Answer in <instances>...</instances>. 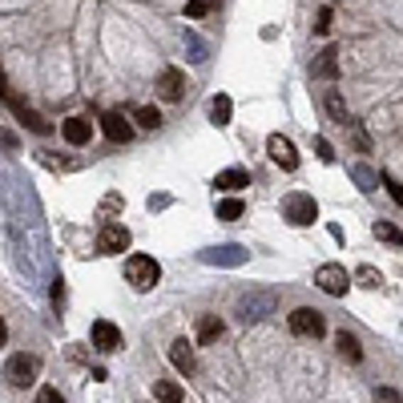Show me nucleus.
I'll use <instances>...</instances> for the list:
<instances>
[{"mask_svg":"<svg viewBox=\"0 0 403 403\" xmlns=\"http://www.w3.org/2000/svg\"><path fill=\"white\" fill-rule=\"evenodd\" d=\"M129 117H133L141 129H158V126H162V114H158L153 105H133V109H129Z\"/></svg>","mask_w":403,"mask_h":403,"instance_id":"20","label":"nucleus"},{"mask_svg":"<svg viewBox=\"0 0 403 403\" xmlns=\"http://www.w3.org/2000/svg\"><path fill=\"white\" fill-rule=\"evenodd\" d=\"M355 282H359V287H379L383 275H379L375 266H359V270H355Z\"/></svg>","mask_w":403,"mask_h":403,"instance_id":"27","label":"nucleus"},{"mask_svg":"<svg viewBox=\"0 0 403 403\" xmlns=\"http://www.w3.org/2000/svg\"><path fill=\"white\" fill-rule=\"evenodd\" d=\"M210 9H214V0H189V4H186V16H206Z\"/></svg>","mask_w":403,"mask_h":403,"instance_id":"31","label":"nucleus"},{"mask_svg":"<svg viewBox=\"0 0 403 403\" xmlns=\"http://www.w3.org/2000/svg\"><path fill=\"white\" fill-rule=\"evenodd\" d=\"M383 186H387V194L395 198V206H403V182H395L391 174H383Z\"/></svg>","mask_w":403,"mask_h":403,"instance_id":"32","label":"nucleus"},{"mask_svg":"<svg viewBox=\"0 0 403 403\" xmlns=\"http://www.w3.org/2000/svg\"><path fill=\"white\" fill-rule=\"evenodd\" d=\"M335 347H339V355L343 359H351V363L363 359V347H359V339H355L351 331H339V335H335Z\"/></svg>","mask_w":403,"mask_h":403,"instance_id":"18","label":"nucleus"},{"mask_svg":"<svg viewBox=\"0 0 403 403\" xmlns=\"http://www.w3.org/2000/svg\"><path fill=\"white\" fill-rule=\"evenodd\" d=\"M9 105H13V114L16 117H21V121H25V126L28 129H33V133H40V138H45V133H49V121H45V117H40V114H33V109H25V105H21V101H16V97H9Z\"/></svg>","mask_w":403,"mask_h":403,"instance_id":"16","label":"nucleus"},{"mask_svg":"<svg viewBox=\"0 0 403 403\" xmlns=\"http://www.w3.org/2000/svg\"><path fill=\"white\" fill-rule=\"evenodd\" d=\"M153 395H158V403H182V387H177L174 379H158Z\"/></svg>","mask_w":403,"mask_h":403,"instance_id":"24","label":"nucleus"},{"mask_svg":"<svg viewBox=\"0 0 403 403\" xmlns=\"http://www.w3.org/2000/svg\"><path fill=\"white\" fill-rule=\"evenodd\" d=\"M182 40H186V49H189V61H206V45H202L198 37H194V33H182Z\"/></svg>","mask_w":403,"mask_h":403,"instance_id":"28","label":"nucleus"},{"mask_svg":"<svg viewBox=\"0 0 403 403\" xmlns=\"http://www.w3.org/2000/svg\"><path fill=\"white\" fill-rule=\"evenodd\" d=\"M40 403H65V395L57 387H45V391H40Z\"/></svg>","mask_w":403,"mask_h":403,"instance_id":"35","label":"nucleus"},{"mask_svg":"<svg viewBox=\"0 0 403 403\" xmlns=\"http://www.w3.org/2000/svg\"><path fill=\"white\" fill-rule=\"evenodd\" d=\"M170 363H174L182 375H194V371H198V355H194V343H186V339H174V343H170Z\"/></svg>","mask_w":403,"mask_h":403,"instance_id":"12","label":"nucleus"},{"mask_svg":"<svg viewBox=\"0 0 403 403\" xmlns=\"http://www.w3.org/2000/svg\"><path fill=\"white\" fill-rule=\"evenodd\" d=\"M315 153H319V162H335V150H331L327 138H315Z\"/></svg>","mask_w":403,"mask_h":403,"instance_id":"33","label":"nucleus"},{"mask_svg":"<svg viewBox=\"0 0 403 403\" xmlns=\"http://www.w3.org/2000/svg\"><path fill=\"white\" fill-rule=\"evenodd\" d=\"M53 302H57V307H61V302H65V282H61V278L53 282Z\"/></svg>","mask_w":403,"mask_h":403,"instance_id":"37","label":"nucleus"},{"mask_svg":"<svg viewBox=\"0 0 403 403\" xmlns=\"http://www.w3.org/2000/svg\"><path fill=\"white\" fill-rule=\"evenodd\" d=\"M126 278L133 282V290H153L162 282V266L150 254H129L126 258Z\"/></svg>","mask_w":403,"mask_h":403,"instance_id":"1","label":"nucleus"},{"mask_svg":"<svg viewBox=\"0 0 403 403\" xmlns=\"http://www.w3.org/2000/svg\"><path fill=\"white\" fill-rule=\"evenodd\" d=\"M214 186H218V189H242V186H250V174L234 165V170H222V174L214 177Z\"/></svg>","mask_w":403,"mask_h":403,"instance_id":"19","label":"nucleus"},{"mask_svg":"<svg viewBox=\"0 0 403 403\" xmlns=\"http://www.w3.org/2000/svg\"><path fill=\"white\" fill-rule=\"evenodd\" d=\"M40 375V359L37 355H13L9 367H4V379L13 383V387H33Z\"/></svg>","mask_w":403,"mask_h":403,"instance_id":"5","label":"nucleus"},{"mask_svg":"<svg viewBox=\"0 0 403 403\" xmlns=\"http://www.w3.org/2000/svg\"><path fill=\"white\" fill-rule=\"evenodd\" d=\"M343 129H351V133H355V145H359V150H371V141H367V133H363V126H359V121H355V117H351V121H347V126H343Z\"/></svg>","mask_w":403,"mask_h":403,"instance_id":"30","label":"nucleus"},{"mask_svg":"<svg viewBox=\"0 0 403 403\" xmlns=\"http://www.w3.org/2000/svg\"><path fill=\"white\" fill-rule=\"evenodd\" d=\"M4 339H9V327H4V323H0V347H4Z\"/></svg>","mask_w":403,"mask_h":403,"instance_id":"39","label":"nucleus"},{"mask_svg":"<svg viewBox=\"0 0 403 403\" xmlns=\"http://www.w3.org/2000/svg\"><path fill=\"white\" fill-rule=\"evenodd\" d=\"M266 153H270V162L282 165V170H299V153H294V141L282 138V133H270V138H266Z\"/></svg>","mask_w":403,"mask_h":403,"instance_id":"7","label":"nucleus"},{"mask_svg":"<svg viewBox=\"0 0 403 403\" xmlns=\"http://www.w3.org/2000/svg\"><path fill=\"white\" fill-rule=\"evenodd\" d=\"M323 105H327V114L339 121V126H347L351 121V114H347V105H343V97L335 93V89H327V97H323Z\"/></svg>","mask_w":403,"mask_h":403,"instance_id":"23","label":"nucleus"},{"mask_svg":"<svg viewBox=\"0 0 403 403\" xmlns=\"http://www.w3.org/2000/svg\"><path fill=\"white\" fill-rule=\"evenodd\" d=\"M93 347H97V351H117V347H121V331H117L109 319H97V323H93Z\"/></svg>","mask_w":403,"mask_h":403,"instance_id":"13","label":"nucleus"},{"mask_svg":"<svg viewBox=\"0 0 403 403\" xmlns=\"http://www.w3.org/2000/svg\"><path fill=\"white\" fill-rule=\"evenodd\" d=\"M117 206H126V202H121V194H109V198L101 202V218H105V214H114Z\"/></svg>","mask_w":403,"mask_h":403,"instance_id":"34","label":"nucleus"},{"mask_svg":"<svg viewBox=\"0 0 403 403\" xmlns=\"http://www.w3.org/2000/svg\"><path fill=\"white\" fill-rule=\"evenodd\" d=\"M290 331H294V335H302V339H319V335L327 331V323H323V315H319V311L299 307V311H290Z\"/></svg>","mask_w":403,"mask_h":403,"instance_id":"6","label":"nucleus"},{"mask_svg":"<svg viewBox=\"0 0 403 403\" xmlns=\"http://www.w3.org/2000/svg\"><path fill=\"white\" fill-rule=\"evenodd\" d=\"M101 129H105V138H109V141H121V145L133 138V126H129V117L121 114V109H109V114H101Z\"/></svg>","mask_w":403,"mask_h":403,"instance_id":"10","label":"nucleus"},{"mask_svg":"<svg viewBox=\"0 0 403 403\" xmlns=\"http://www.w3.org/2000/svg\"><path fill=\"white\" fill-rule=\"evenodd\" d=\"M162 206H170V198H165V194H158V198H150V210H162Z\"/></svg>","mask_w":403,"mask_h":403,"instance_id":"38","label":"nucleus"},{"mask_svg":"<svg viewBox=\"0 0 403 403\" xmlns=\"http://www.w3.org/2000/svg\"><path fill=\"white\" fill-rule=\"evenodd\" d=\"M242 210H246V206H242V198H226V202H218V218H222V222H238Z\"/></svg>","mask_w":403,"mask_h":403,"instance_id":"25","label":"nucleus"},{"mask_svg":"<svg viewBox=\"0 0 403 403\" xmlns=\"http://www.w3.org/2000/svg\"><path fill=\"white\" fill-rule=\"evenodd\" d=\"M275 290H250V294H242L238 299V319L242 323H258V319L275 315Z\"/></svg>","mask_w":403,"mask_h":403,"instance_id":"2","label":"nucleus"},{"mask_svg":"<svg viewBox=\"0 0 403 403\" xmlns=\"http://www.w3.org/2000/svg\"><path fill=\"white\" fill-rule=\"evenodd\" d=\"M311 73H315L319 81H335V77H339V49H335V45H327V49L315 57Z\"/></svg>","mask_w":403,"mask_h":403,"instance_id":"14","label":"nucleus"},{"mask_svg":"<svg viewBox=\"0 0 403 403\" xmlns=\"http://www.w3.org/2000/svg\"><path fill=\"white\" fill-rule=\"evenodd\" d=\"M61 133H65L69 145H89V138H93V121L77 114V117H69V121L61 126Z\"/></svg>","mask_w":403,"mask_h":403,"instance_id":"15","label":"nucleus"},{"mask_svg":"<svg viewBox=\"0 0 403 403\" xmlns=\"http://www.w3.org/2000/svg\"><path fill=\"white\" fill-rule=\"evenodd\" d=\"M250 258V250H242V246H214V250H202V263L206 266H242Z\"/></svg>","mask_w":403,"mask_h":403,"instance_id":"9","label":"nucleus"},{"mask_svg":"<svg viewBox=\"0 0 403 403\" xmlns=\"http://www.w3.org/2000/svg\"><path fill=\"white\" fill-rule=\"evenodd\" d=\"M186 73L182 69H165L162 77H158V93H162V101H182L186 97Z\"/></svg>","mask_w":403,"mask_h":403,"instance_id":"11","label":"nucleus"},{"mask_svg":"<svg viewBox=\"0 0 403 403\" xmlns=\"http://www.w3.org/2000/svg\"><path fill=\"white\" fill-rule=\"evenodd\" d=\"M351 177L359 182V189H363V194H375V186L383 182V177L371 170V165H351Z\"/></svg>","mask_w":403,"mask_h":403,"instance_id":"21","label":"nucleus"},{"mask_svg":"<svg viewBox=\"0 0 403 403\" xmlns=\"http://www.w3.org/2000/svg\"><path fill=\"white\" fill-rule=\"evenodd\" d=\"M282 218H287L290 226H311L319 218V206L311 194H287L282 198Z\"/></svg>","mask_w":403,"mask_h":403,"instance_id":"3","label":"nucleus"},{"mask_svg":"<svg viewBox=\"0 0 403 403\" xmlns=\"http://www.w3.org/2000/svg\"><path fill=\"white\" fill-rule=\"evenodd\" d=\"M222 335V319L218 315H202L198 319V343H214Z\"/></svg>","mask_w":403,"mask_h":403,"instance_id":"22","label":"nucleus"},{"mask_svg":"<svg viewBox=\"0 0 403 403\" xmlns=\"http://www.w3.org/2000/svg\"><path fill=\"white\" fill-rule=\"evenodd\" d=\"M375 403H403V399L395 395V391H387V387H383V391H375Z\"/></svg>","mask_w":403,"mask_h":403,"instance_id":"36","label":"nucleus"},{"mask_svg":"<svg viewBox=\"0 0 403 403\" xmlns=\"http://www.w3.org/2000/svg\"><path fill=\"white\" fill-rule=\"evenodd\" d=\"M331 21H335V13H331V9H319V16H315V33L319 37H327L331 33Z\"/></svg>","mask_w":403,"mask_h":403,"instance_id":"29","label":"nucleus"},{"mask_svg":"<svg viewBox=\"0 0 403 403\" xmlns=\"http://www.w3.org/2000/svg\"><path fill=\"white\" fill-rule=\"evenodd\" d=\"M230 117H234V101H230L226 93H218V97L210 101V121L222 129V126H230Z\"/></svg>","mask_w":403,"mask_h":403,"instance_id":"17","label":"nucleus"},{"mask_svg":"<svg viewBox=\"0 0 403 403\" xmlns=\"http://www.w3.org/2000/svg\"><path fill=\"white\" fill-rule=\"evenodd\" d=\"M315 287L327 290L331 299H343L347 287H351V275H347V266H339V263H323L315 270Z\"/></svg>","mask_w":403,"mask_h":403,"instance_id":"4","label":"nucleus"},{"mask_svg":"<svg viewBox=\"0 0 403 403\" xmlns=\"http://www.w3.org/2000/svg\"><path fill=\"white\" fill-rule=\"evenodd\" d=\"M375 238H383V242H391L395 250H403V234L391 226V222H375Z\"/></svg>","mask_w":403,"mask_h":403,"instance_id":"26","label":"nucleus"},{"mask_svg":"<svg viewBox=\"0 0 403 403\" xmlns=\"http://www.w3.org/2000/svg\"><path fill=\"white\" fill-rule=\"evenodd\" d=\"M97 250L101 254H121L129 250V230L126 226H117V222H105L97 234Z\"/></svg>","mask_w":403,"mask_h":403,"instance_id":"8","label":"nucleus"}]
</instances>
